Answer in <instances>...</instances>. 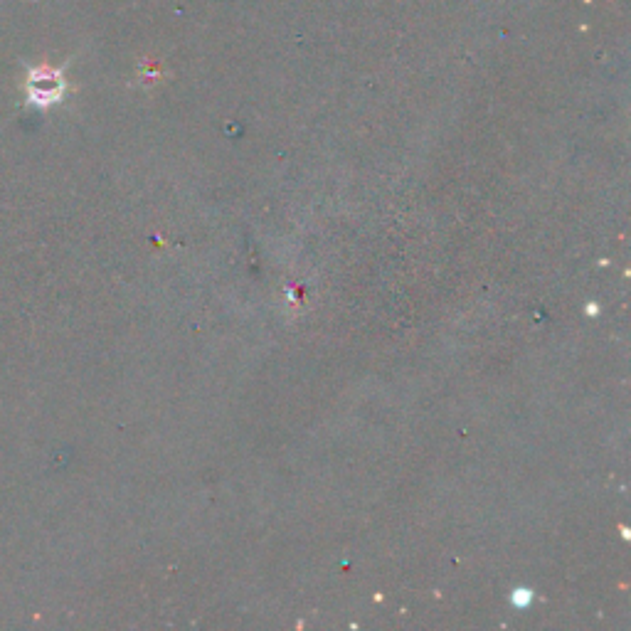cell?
<instances>
[{
    "instance_id": "obj_1",
    "label": "cell",
    "mask_w": 631,
    "mask_h": 631,
    "mask_svg": "<svg viewBox=\"0 0 631 631\" xmlns=\"http://www.w3.org/2000/svg\"><path fill=\"white\" fill-rule=\"evenodd\" d=\"M65 94V77L55 67H35L28 74V99L37 106L60 102Z\"/></svg>"
}]
</instances>
